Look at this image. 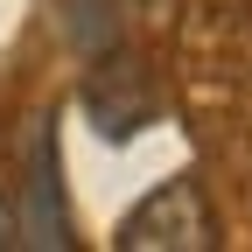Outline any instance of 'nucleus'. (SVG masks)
<instances>
[{"mask_svg": "<svg viewBox=\"0 0 252 252\" xmlns=\"http://www.w3.org/2000/svg\"><path fill=\"white\" fill-rule=\"evenodd\" d=\"M119 252H210L217 245V210L196 175H168L119 217L112 231Z\"/></svg>", "mask_w": 252, "mask_h": 252, "instance_id": "nucleus-1", "label": "nucleus"}, {"mask_svg": "<svg viewBox=\"0 0 252 252\" xmlns=\"http://www.w3.org/2000/svg\"><path fill=\"white\" fill-rule=\"evenodd\" d=\"M84 112H91V126H98L105 140H133L140 126L161 112V91H154V70L140 56H126L119 42L112 49H98L91 56V70H84Z\"/></svg>", "mask_w": 252, "mask_h": 252, "instance_id": "nucleus-2", "label": "nucleus"}, {"mask_svg": "<svg viewBox=\"0 0 252 252\" xmlns=\"http://www.w3.org/2000/svg\"><path fill=\"white\" fill-rule=\"evenodd\" d=\"M21 245L35 252H70V196H63V161H56V119H35V140H28V189H21Z\"/></svg>", "mask_w": 252, "mask_h": 252, "instance_id": "nucleus-3", "label": "nucleus"}, {"mask_svg": "<svg viewBox=\"0 0 252 252\" xmlns=\"http://www.w3.org/2000/svg\"><path fill=\"white\" fill-rule=\"evenodd\" d=\"M7 245H21V203L0 196V252H7Z\"/></svg>", "mask_w": 252, "mask_h": 252, "instance_id": "nucleus-4", "label": "nucleus"}]
</instances>
